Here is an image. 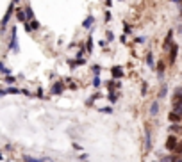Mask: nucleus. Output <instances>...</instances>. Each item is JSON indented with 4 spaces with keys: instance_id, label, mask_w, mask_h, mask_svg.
Here are the masks:
<instances>
[{
    "instance_id": "1",
    "label": "nucleus",
    "mask_w": 182,
    "mask_h": 162,
    "mask_svg": "<svg viewBox=\"0 0 182 162\" xmlns=\"http://www.w3.org/2000/svg\"><path fill=\"white\" fill-rule=\"evenodd\" d=\"M9 50H13L14 54L20 52V46H18V37H16V27L11 29V43H9Z\"/></svg>"
},
{
    "instance_id": "2",
    "label": "nucleus",
    "mask_w": 182,
    "mask_h": 162,
    "mask_svg": "<svg viewBox=\"0 0 182 162\" xmlns=\"http://www.w3.org/2000/svg\"><path fill=\"white\" fill-rule=\"evenodd\" d=\"M13 11H14V0H13V2H11V5H9V9H7L5 16L2 18V22H0V25H2V29H5V27H7L9 20H11V14H13Z\"/></svg>"
},
{
    "instance_id": "3",
    "label": "nucleus",
    "mask_w": 182,
    "mask_h": 162,
    "mask_svg": "<svg viewBox=\"0 0 182 162\" xmlns=\"http://www.w3.org/2000/svg\"><path fill=\"white\" fill-rule=\"evenodd\" d=\"M64 89H66V87H64V82H61V80H59V82H56V84L52 86L50 93H52V95H61Z\"/></svg>"
},
{
    "instance_id": "4",
    "label": "nucleus",
    "mask_w": 182,
    "mask_h": 162,
    "mask_svg": "<svg viewBox=\"0 0 182 162\" xmlns=\"http://www.w3.org/2000/svg\"><path fill=\"white\" fill-rule=\"evenodd\" d=\"M164 148H166V150H170V151H173V150L177 148V137H175V135H170V137L166 139Z\"/></svg>"
},
{
    "instance_id": "5",
    "label": "nucleus",
    "mask_w": 182,
    "mask_h": 162,
    "mask_svg": "<svg viewBox=\"0 0 182 162\" xmlns=\"http://www.w3.org/2000/svg\"><path fill=\"white\" fill-rule=\"evenodd\" d=\"M145 148L146 150H150V148H152V130H150V127H146L145 128Z\"/></svg>"
},
{
    "instance_id": "6",
    "label": "nucleus",
    "mask_w": 182,
    "mask_h": 162,
    "mask_svg": "<svg viewBox=\"0 0 182 162\" xmlns=\"http://www.w3.org/2000/svg\"><path fill=\"white\" fill-rule=\"evenodd\" d=\"M177 52H179V46L175 43H171V46H170V64H173L177 61Z\"/></svg>"
},
{
    "instance_id": "7",
    "label": "nucleus",
    "mask_w": 182,
    "mask_h": 162,
    "mask_svg": "<svg viewBox=\"0 0 182 162\" xmlns=\"http://www.w3.org/2000/svg\"><path fill=\"white\" fill-rule=\"evenodd\" d=\"M48 157H30V155H23V162H48Z\"/></svg>"
},
{
    "instance_id": "8",
    "label": "nucleus",
    "mask_w": 182,
    "mask_h": 162,
    "mask_svg": "<svg viewBox=\"0 0 182 162\" xmlns=\"http://www.w3.org/2000/svg\"><path fill=\"white\" fill-rule=\"evenodd\" d=\"M111 75H113V78H122L123 77V68L122 66H113L111 68Z\"/></svg>"
},
{
    "instance_id": "9",
    "label": "nucleus",
    "mask_w": 182,
    "mask_h": 162,
    "mask_svg": "<svg viewBox=\"0 0 182 162\" xmlns=\"http://www.w3.org/2000/svg\"><path fill=\"white\" fill-rule=\"evenodd\" d=\"M159 114V102L157 100H154L152 102V105H150V110H148V116H152V118H155Z\"/></svg>"
},
{
    "instance_id": "10",
    "label": "nucleus",
    "mask_w": 182,
    "mask_h": 162,
    "mask_svg": "<svg viewBox=\"0 0 182 162\" xmlns=\"http://www.w3.org/2000/svg\"><path fill=\"white\" fill-rule=\"evenodd\" d=\"M171 39H173V30H170V32L166 34V37H164V43H163V48H164V50H170Z\"/></svg>"
},
{
    "instance_id": "11",
    "label": "nucleus",
    "mask_w": 182,
    "mask_h": 162,
    "mask_svg": "<svg viewBox=\"0 0 182 162\" xmlns=\"http://www.w3.org/2000/svg\"><path fill=\"white\" fill-rule=\"evenodd\" d=\"M180 119H182V116L179 112H175V110L171 114H168V121H170V123H180Z\"/></svg>"
},
{
    "instance_id": "12",
    "label": "nucleus",
    "mask_w": 182,
    "mask_h": 162,
    "mask_svg": "<svg viewBox=\"0 0 182 162\" xmlns=\"http://www.w3.org/2000/svg\"><path fill=\"white\" fill-rule=\"evenodd\" d=\"M146 64H148V68L155 69V61H154V54H152V52L146 54Z\"/></svg>"
},
{
    "instance_id": "13",
    "label": "nucleus",
    "mask_w": 182,
    "mask_h": 162,
    "mask_svg": "<svg viewBox=\"0 0 182 162\" xmlns=\"http://www.w3.org/2000/svg\"><path fill=\"white\" fill-rule=\"evenodd\" d=\"M93 23H95V16H88V18L82 22V27H84V29H91Z\"/></svg>"
},
{
    "instance_id": "14",
    "label": "nucleus",
    "mask_w": 182,
    "mask_h": 162,
    "mask_svg": "<svg viewBox=\"0 0 182 162\" xmlns=\"http://www.w3.org/2000/svg\"><path fill=\"white\" fill-rule=\"evenodd\" d=\"M16 20H18V22H21V23H25V22H27L25 9H23V11H21V9H18V11H16Z\"/></svg>"
},
{
    "instance_id": "15",
    "label": "nucleus",
    "mask_w": 182,
    "mask_h": 162,
    "mask_svg": "<svg viewBox=\"0 0 182 162\" xmlns=\"http://www.w3.org/2000/svg\"><path fill=\"white\" fill-rule=\"evenodd\" d=\"M157 75H159V78H163V75H164V63H157Z\"/></svg>"
},
{
    "instance_id": "16",
    "label": "nucleus",
    "mask_w": 182,
    "mask_h": 162,
    "mask_svg": "<svg viewBox=\"0 0 182 162\" xmlns=\"http://www.w3.org/2000/svg\"><path fill=\"white\" fill-rule=\"evenodd\" d=\"M86 52H89V54L93 52V37L91 36L88 37V41H86Z\"/></svg>"
},
{
    "instance_id": "17",
    "label": "nucleus",
    "mask_w": 182,
    "mask_h": 162,
    "mask_svg": "<svg viewBox=\"0 0 182 162\" xmlns=\"http://www.w3.org/2000/svg\"><path fill=\"white\" fill-rule=\"evenodd\" d=\"M100 86H102V80H100V77H98V75H95V77H93V87H95V89H98Z\"/></svg>"
},
{
    "instance_id": "18",
    "label": "nucleus",
    "mask_w": 182,
    "mask_h": 162,
    "mask_svg": "<svg viewBox=\"0 0 182 162\" xmlns=\"http://www.w3.org/2000/svg\"><path fill=\"white\" fill-rule=\"evenodd\" d=\"M25 16H27V22L34 20V13H32V9H30V7H25Z\"/></svg>"
},
{
    "instance_id": "19",
    "label": "nucleus",
    "mask_w": 182,
    "mask_h": 162,
    "mask_svg": "<svg viewBox=\"0 0 182 162\" xmlns=\"http://www.w3.org/2000/svg\"><path fill=\"white\" fill-rule=\"evenodd\" d=\"M0 73H2V75H11V69L4 66V63H2V61H0Z\"/></svg>"
},
{
    "instance_id": "20",
    "label": "nucleus",
    "mask_w": 182,
    "mask_h": 162,
    "mask_svg": "<svg viewBox=\"0 0 182 162\" xmlns=\"http://www.w3.org/2000/svg\"><path fill=\"white\" fill-rule=\"evenodd\" d=\"M5 91H7V95H18V93H21V89H18V87H5Z\"/></svg>"
},
{
    "instance_id": "21",
    "label": "nucleus",
    "mask_w": 182,
    "mask_h": 162,
    "mask_svg": "<svg viewBox=\"0 0 182 162\" xmlns=\"http://www.w3.org/2000/svg\"><path fill=\"white\" fill-rule=\"evenodd\" d=\"M166 95H168V86H163L159 91V98H166Z\"/></svg>"
},
{
    "instance_id": "22",
    "label": "nucleus",
    "mask_w": 182,
    "mask_h": 162,
    "mask_svg": "<svg viewBox=\"0 0 182 162\" xmlns=\"http://www.w3.org/2000/svg\"><path fill=\"white\" fill-rule=\"evenodd\" d=\"M100 69H102V68H100L98 64H93V66H91V71H93V75H98V73H100Z\"/></svg>"
},
{
    "instance_id": "23",
    "label": "nucleus",
    "mask_w": 182,
    "mask_h": 162,
    "mask_svg": "<svg viewBox=\"0 0 182 162\" xmlns=\"http://www.w3.org/2000/svg\"><path fill=\"white\" fill-rule=\"evenodd\" d=\"M29 23H30V29H32V30H36V29H39V22H36V20H30V22H29Z\"/></svg>"
},
{
    "instance_id": "24",
    "label": "nucleus",
    "mask_w": 182,
    "mask_h": 162,
    "mask_svg": "<svg viewBox=\"0 0 182 162\" xmlns=\"http://www.w3.org/2000/svg\"><path fill=\"white\" fill-rule=\"evenodd\" d=\"M14 80H16V78H14L13 75H5V82H7V84H14Z\"/></svg>"
},
{
    "instance_id": "25",
    "label": "nucleus",
    "mask_w": 182,
    "mask_h": 162,
    "mask_svg": "<svg viewBox=\"0 0 182 162\" xmlns=\"http://www.w3.org/2000/svg\"><path fill=\"white\" fill-rule=\"evenodd\" d=\"M105 36H107V41H109V43H111V41H114V34L111 32V30H107V34H105Z\"/></svg>"
},
{
    "instance_id": "26",
    "label": "nucleus",
    "mask_w": 182,
    "mask_h": 162,
    "mask_svg": "<svg viewBox=\"0 0 182 162\" xmlns=\"http://www.w3.org/2000/svg\"><path fill=\"white\" fill-rule=\"evenodd\" d=\"M100 112H104V114H113V109H111V107H104V109H100Z\"/></svg>"
},
{
    "instance_id": "27",
    "label": "nucleus",
    "mask_w": 182,
    "mask_h": 162,
    "mask_svg": "<svg viewBox=\"0 0 182 162\" xmlns=\"http://www.w3.org/2000/svg\"><path fill=\"white\" fill-rule=\"evenodd\" d=\"M130 32H132L130 25H127V23H125V25H123V34H130Z\"/></svg>"
},
{
    "instance_id": "28",
    "label": "nucleus",
    "mask_w": 182,
    "mask_h": 162,
    "mask_svg": "<svg viewBox=\"0 0 182 162\" xmlns=\"http://www.w3.org/2000/svg\"><path fill=\"white\" fill-rule=\"evenodd\" d=\"M175 160H177V157H164L161 162H175Z\"/></svg>"
},
{
    "instance_id": "29",
    "label": "nucleus",
    "mask_w": 182,
    "mask_h": 162,
    "mask_svg": "<svg viewBox=\"0 0 182 162\" xmlns=\"http://www.w3.org/2000/svg\"><path fill=\"white\" fill-rule=\"evenodd\" d=\"M107 98H109V102H111V103L116 102V95H113V93H109V96H107Z\"/></svg>"
},
{
    "instance_id": "30",
    "label": "nucleus",
    "mask_w": 182,
    "mask_h": 162,
    "mask_svg": "<svg viewBox=\"0 0 182 162\" xmlns=\"http://www.w3.org/2000/svg\"><path fill=\"white\" fill-rule=\"evenodd\" d=\"M104 20H105V22H107V23H109V22H111V11H105V18H104Z\"/></svg>"
},
{
    "instance_id": "31",
    "label": "nucleus",
    "mask_w": 182,
    "mask_h": 162,
    "mask_svg": "<svg viewBox=\"0 0 182 162\" xmlns=\"http://www.w3.org/2000/svg\"><path fill=\"white\" fill-rule=\"evenodd\" d=\"M136 43H139V45H143V43H146V37H137V39H136Z\"/></svg>"
},
{
    "instance_id": "32",
    "label": "nucleus",
    "mask_w": 182,
    "mask_h": 162,
    "mask_svg": "<svg viewBox=\"0 0 182 162\" xmlns=\"http://www.w3.org/2000/svg\"><path fill=\"white\" fill-rule=\"evenodd\" d=\"M175 95H179V96H182V86H179V87L175 89Z\"/></svg>"
},
{
    "instance_id": "33",
    "label": "nucleus",
    "mask_w": 182,
    "mask_h": 162,
    "mask_svg": "<svg viewBox=\"0 0 182 162\" xmlns=\"http://www.w3.org/2000/svg\"><path fill=\"white\" fill-rule=\"evenodd\" d=\"M73 150H77V151H80V150H82V146H80V144H77V143H73Z\"/></svg>"
},
{
    "instance_id": "34",
    "label": "nucleus",
    "mask_w": 182,
    "mask_h": 162,
    "mask_svg": "<svg viewBox=\"0 0 182 162\" xmlns=\"http://www.w3.org/2000/svg\"><path fill=\"white\" fill-rule=\"evenodd\" d=\"M141 95H146V82H143V87H141Z\"/></svg>"
},
{
    "instance_id": "35",
    "label": "nucleus",
    "mask_w": 182,
    "mask_h": 162,
    "mask_svg": "<svg viewBox=\"0 0 182 162\" xmlns=\"http://www.w3.org/2000/svg\"><path fill=\"white\" fill-rule=\"evenodd\" d=\"M98 45H100L102 48H105V46H107V39H105V41H104V39H102V41H98Z\"/></svg>"
},
{
    "instance_id": "36",
    "label": "nucleus",
    "mask_w": 182,
    "mask_h": 162,
    "mask_svg": "<svg viewBox=\"0 0 182 162\" xmlns=\"http://www.w3.org/2000/svg\"><path fill=\"white\" fill-rule=\"evenodd\" d=\"M120 41H122V43H125V41H127V34H123V36L120 37Z\"/></svg>"
},
{
    "instance_id": "37",
    "label": "nucleus",
    "mask_w": 182,
    "mask_h": 162,
    "mask_svg": "<svg viewBox=\"0 0 182 162\" xmlns=\"http://www.w3.org/2000/svg\"><path fill=\"white\" fill-rule=\"evenodd\" d=\"M38 96H39V98H43V89H41V87L38 89Z\"/></svg>"
},
{
    "instance_id": "38",
    "label": "nucleus",
    "mask_w": 182,
    "mask_h": 162,
    "mask_svg": "<svg viewBox=\"0 0 182 162\" xmlns=\"http://www.w3.org/2000/svg\"><path fill=\"white\" fill-rule=\"evenodd\" d=\"M105 5H107V7H111V5H113V0H105Z\"/></svg>"
},
{
    "instance_id": "39",
    "label": "nucleus",
    "mask_w": 182,
    "mask_h": 162,
    "mask_svg": "<svg viewBox=\"0 0 182 162\" xmlns=\"http://www.w3.org/2000/svg\"><path fill=\"white\" fill-rule=\"evenodd\" d=\"M5 95H7V91L5 89H0V96H5Z\"/></svg>"
},
{
    "instance_id": "40",
    "label": "nucleus",
    "mask_w": 182,
    "mask_h": 162,
    "mask_svg": "<svg viewBox=\"0 0 182 162\" xmlns=\"http://www.w3.org/2000/svg\"><path fill=\"white\" fill-rule=\"evenodd\" d=\"M170 2H173V4H177V5H180V4H182V0H170Z\"/></svg>"
},
{
    "instance_id": "41",
    "label": "nucleus",
    "mask_w": 182,
    "mask_h": 162,
    "mask_svg": "<svg viewBox=\"0 0 182 162\" xmlns=\"http://www.w3.org/2000/svg\"><path fill=\"white\" fill-rule=\"evenodd\" d=\"M0 160H4V155H2V153H0Z\"/></svg>"
},
{
    "instance_id": "42",
    "label": "nucleus",
    "mask_w": 182,
    "mask_h": 162,
    "mask_svg": "<svg viewBox=\"0 0 182 162\" xmlns=\"http://www.w3.org/2000/svg\"><path fill=\"white\" fill-rule=\"evenodd\" d=\"M175 162H182V160H175Z\"/></svg>"
},
{
    "instance_id": "43",
    "label": "nucleus",
    "mask_w": 182,
    "mask_h": 162,
    "mask_svg": "<svg viewBox=\"0 0 182 162\" xmlns=\"http://www.w3.org/2000/svg\"><path fill=\"white\" fill-rule=\"evenodd\" d=\"M180 155H182V151H180Z\"/></svg>"
},
{
    "instance_id": "44",
    "label": "nucleus",
    "mask_w": 182,
    "mask_h": 162,
    "mask_svg": "<svg viewBox=\"0 0 182 162\" xmlns=\"http://www.w3.org/2000/svg\"><path fill=\"white\" fill-rule=\"evenodd\" d=\"M120 2H122V0H120Z\"/></svg>"
}]
</instances>
